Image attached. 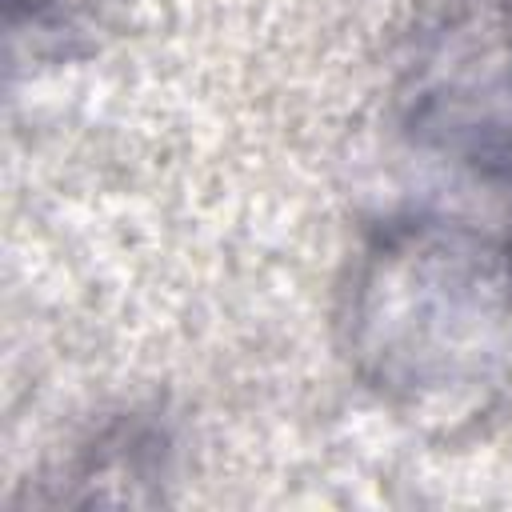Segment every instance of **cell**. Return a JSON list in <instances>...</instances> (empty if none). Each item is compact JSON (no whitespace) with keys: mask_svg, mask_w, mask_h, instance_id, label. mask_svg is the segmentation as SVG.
<instances>
[{"mask_svg":"<svg viewBox=\"0 0 512 512\" xmlns=\"http://www.w3.org/2000/svg\"><path fill=\"white\" fill-rule=\"evenodd\" d=\"M336 328L352 372L396 416L468 428L512 388V252L440 208L388 212L348 260Z\"/></svg>","mask_w":512,"mask_h":512,"instance_id":"obj_1","label":"cell"},{"mask_svg":"<svg viewBox=\"0 0 512 512\" xmlns=\"http://www.w3.org/2000/svg\"><path fill=\"white\" fill-rule=\"evenodd\" d=\"M388 124L412 160L500 208L512 252V0H436L400 40Z\"/></svg>","mask_w":512,"mask_h":512,"instance_id":"obj_2","label":"cell"},{"mask_svg":"<svg viewBox=\"0 0 512 512\" xmlns=\"http://www.w3.org/2000/svg\"><path fill=\"white\" fill-rule=\"evenodd\" d=\"M172 476V428L148 412L128 408L92 428L60 472L48 480L40 500L52 504H132L156 500Z\"/></svg>","mask_w":512,"mask_h":512,"instance_id":"obj_3","label":"cell"},{"mask_svg":"<svg viewBox=\"0 0 512 512\" xmlns=\"http://www.w3.org/2000/svg\"><path fill=\"white\" fill-rule=\"evenodd\" d=\"M108 0H4V28L12 48L32 56H68L104 24Z\"/></svg>","mask_w":512,"mask_h":512,"instance_id":"obj_4","label":"cell"}]
</instances>
